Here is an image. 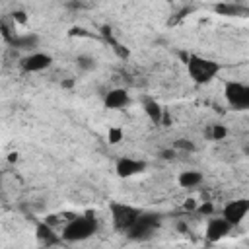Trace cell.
Segmentation results:
<instances>
[{"mask_svg":"<svg viewBox=\"0 0 249 249\" xmlns=\"http://www.w3.org/2000/svg\"><path fill=\"white\" fill-rule=\"evenodd\" d=\"M220 62L208 56H200V54H187L185 56V70L189 74V78L196 84V86H206L210 84L218 74H220Z\"/></svg>","mask_w":249,"mask_h":249,"instance_id":"cell-1","label":"cell"},{"mask_svg":"<svg viewBox=\"0 0 249 249\" xmlns=\"http://www.w3.org/2000/svg\"><path fill=\"white\" fill-rule=\"evenodd\" d=\"M97 218L95 214H84V216H72L66 220V224L62 226L60 237L68 243H78V241H86L91 235L97 233Z\"/></svg>","mask_w":249,"mask_h":249,"instance_id":"cell-2","label":"cell"},{"mask_svg":"<svg viewBox=\"0 0 249 249\" xmlns=\"http://www.w3.org/2000/svg\"><path fill=\"white\" fill-rule=\"evenodd\" d=\"M109 214H111V222L115 226V230L128 233L130 228L138 222V218L142 216V210L124 202H111L109 204Z\"/></svg>","mask_w":249,"mask_h":249,"instance_id":"cell-3","label":"cell"},{"mask_svg":"<svg viewBox=\"0 0 249 249\" xmlns=\"http://www.w3.org/2000/svg\"><path fill=\"white\" fill-rule=\"evenodd\" d=\"M224 97L235 111H249V84L228 80L224 84Z\"/></svg>","mask_w":249,"mask_h":249,"instance_id":"cell-4","label":"cell"},{"mask_svg":"<svg viewBox=\"0 0 249 249\" xmlns=\"http://www.w3.org/2000/svg\"><path fill=\"white\" fill-rule=\"evenodd\" d=\"M233 228L241 226L245 222V218L249 216V198L241 196V198H231L228 200L224 206H222V212H220Z\"/></svg>","mask_w":249,"mask_h":249,"instance_id":"cell-5","label":"cell"},{"mask_svg":"<svg viewBox=\"0 0 249 249\" xmlns=\"http://www.w3.org/2000/svg\"><path fill=\"white\" fill-rule=\"evenodd\" d=\"M231 230H233V226L220 214V216H212V218H208V222H206V228H204V237H206V241H210V243H218V241H222L224 237H228L230 233H231Z\"/></svg>","mask_w":249,"mask_h":249,"instance_id":"cell-6","label":"cell"},{"mask_svg":"<svg viewBox=\"0 0 249 249\" xmlns=\"http://www.w3.org/2000/svg\"><path fill=\"white\" fill-rule=\"evenodd\" d=\"M53 64V56L49 53H43V51H33V53H27L21 60H19V66L29 72V74H37V72H45L47 68H51Z\"/></svg>","mask_w":249,"mask_h":249,"instance_id":"cell-7","label":"cell"},{"mask_svg":"<svg viewBox=\"0 0 249 249\" xmlns=\"http://www.w3.org/2000/svg\"><path fill=\"white\" fill-rule=\"evenodd\" d=\"M148 167V163L144 160H138V158H130V156H123L117 160L115 163V173L121 177V179H130L134 175H140L144 173Z\"/></svg>","mask_w":249,"mask_h":249,"instance_id":"cell-8","label":"cell"},{"mask_svg":"<svg viewBox=\"0 0 249 249\" xmlns=\"http://www.w3.org/2000/svg\"><path fill=\"white\" fill-rule=\"evenodd\" d=\"M103 105H105V109L121 111L130 105V93L124 88H113L103 95Z\"/></svg>","mask_w":249,"mask_h":249,"instance_id":"cell-9","label":"cell"},{"mask_svg":"<svg viewBox=\"0 0 249 249\" xmlns=\"http://www.w3.org/2000/svg\"><path fill=\"white\" fill-rule=\"evenodd\" d=\"M156 226H158V216H154V214H144V212H142V216L138 218V222L130 228L128 235H130L132 239H144V237H148V235L156 230Z\"/></svg>","mask_w":249,"mask_h":249,"instance_id":"cell-10","label":"cell"},{"mask_svg":"<svg viewBox=\"0 0 249 249\" xmlns=\"http://www.w3.org/2000/svg\"><path fill=\"white\" fill-rule=\"evenodd\" d=\"M202 181H204V175L198 169H185L177 175V183L183 189H195V187L202 185Z\"/></svg>","mask_w":249,"mask_h":249,"instance_id":"cell-11","label":"cell"},{"mask_svg":"<svg viewBox=\"0 0 249 249\" xmlns=\"http://www.w3.org/2000/svg\"><path fill=\"white\" fill-rule=\"evenodd\" d=\"M35 235H37V239H39L41 243H47V245H53V243H56L58 239H62L60 235L54 233L53 224H49L47 220H43V222H39V224L35 226Z\"/></svg>","mask_w":249,"mask_h":249,"instance_id":"cell-12","label":"cell"},{"mask_svg":"<svg viewBox=\"0 0 249 249\" xmlns=\"http://www.w3.org/2000/svg\"><path fill=\"white\" fill-rule=\"evenodd\" d=\"M144 113L148 115V119H150L154 124H160L161 119H163V109H161V105H160L158 101H154V99L144 101Z\"/></svg>","mask_w":249,"mask_h":249,"instance_id":"cell-13","label":"cell"},{"mask_svg":"<svg viewBox=\"0 0 249 249\" xmlns=\"http://www.w3.org/2000/svg\"><path fill=\"white\" fill-rule=\"evenodd\" d=\"M228 134H230V130L226 124H210V128H208L210 140H226Z\"/></svg>","mask_w":249,"mask_h":249,"instance_id":"cell-14","label":"cell"},{"mask_svg":"<svg viewBox=\"0 0 249 249\" xmlns=\"http://www.w3.org/2000/svg\"><path fill=\"white\" fill-rule=\"evenodd\" d=\"M124 140V130L121 128V126H109V130H107V142L111 144V146H117V144H121Z\"/></svg>","mask_w":249,"mask_h":249,"instance_id":"cell-15","label":"cell"},{"mask_svg":"<svg viewBox=\"0 0 249 249\" xmlns=\"http://www.w3.org/2000/svg\"><path fill=\"white\" fill-rule=\"evenodd\" d=\"M173 148H175V152H195L196 150L195 142L189 140V138H177L173 142Z\"/></svg>","mask_w":249,"mask_h":249,"instance_id":"cell-16","label":"cell"},{"mask_svg":"<svg viewBox=\"0 0 249 249\" xmlns=\"http://www.w3.org/2000/svg\"><path fill=\"white\" fill-rule=\"evenodd\" d=\"M78 66L82 68V70H91V68H95V60L91 58V56H78Z\"/></svg>","mask_w":249,"mask_h":249,"instance_id":"cell-17","label":"cell"},{"mask_svg":"<svg viewBox=\"0 0 249 249\" xmlns=\"http://www.w3.org/2000/svg\"><path fill=\"white\" fill-rule=\"evenodd\" d=\"M12 18H14V21H16V23H21V25H25V23H27V14H25V12H21V10L14 12V14H12Z\"/></svg>","mask_w":249,"mask_h":249,"instance_id":"cell-18","label":"cell"},{"mask_svg":"<svg viewBox=\"0 0 249 249\" xmlns=\"http://www.w3.org/2000/svg\"><path fill=\"white\" fill-rule=\"evenodd\" d=\"M70 35H72V37H76V35H78V37H91V33L86 31L84 27H72V29H70Z\"/></svg>","mask_w":249,"mask_h":249,"instance_id":"cell-19","label":"cell"},{"mask_svg":"<svg viewBox=\"0 0 249 249\" xmlns=\"http://www.w3.org/2000/svg\"><path fill=\"white\" fill-rule=\"evenodd\" d=\"M196 212H200V214H212L214 212V206L210 202H202V204H198Z\"/></svg>","mask_w":249,"mask_h":249,"instance_id":"cell-20","label":"cell"},{"mask_svg":"<svg viewBox=\"0 0 249 249\" xmlns=\"http://www.w3.org/2000/svg\"><path fill=\"white\" fill-rule=\"evenodd\" d=\"M173 156H175V148L173 146L167 148V150H161V158L163 160H173Z\"/></svg>","mask_w":249,"mask_h":249,"instance_id":"cell-21","label":"cell"},{"mask_svg":"<svg viewBox=\"0 0 249 249\" xmlns=\"http://www.w3.org/2000/svg\"><path fill=\"white\" fill-rule=\"evenodd\" d=\"M183 208H185V210H196V208H198V204L195 202V198H187V200H185V204H183Z\"/></svg>","mask_w":249,"mask_h":249,"instance_id":"cell-22","label":"cell"}]
</instances>
